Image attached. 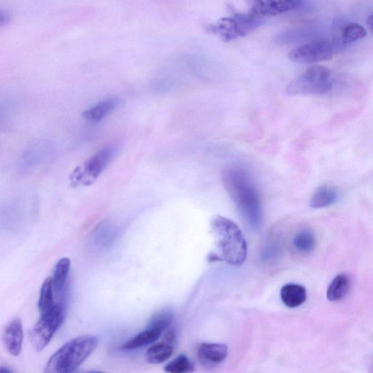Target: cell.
<instances>
[{
    "label": "cell",
    "mask_w": 373,
    "mask_h": 373,
    "mask_svg": "<svg viewBox=\"0 0 373 373\" xmlns=\"http://www.w3.org/2000/svg\"><path fill=\"white\" fill-rule=\"evenodd\" d=\"M304 4V0H247L249 13L262 19L296 10Z\"/></svg>",
    "instance_id": "30bf717a"
},
{
    "label": "cell",
    "mask_w": 373,
    "mask_h": 373,
    "mask_svg": "<svg viewBox=\"0 0 373 373\" xmlns=\"http://www.w3.org/2000/svg\"><path fill=\"white\" fill-rule=\"evenodd\" d=\"M71 262L69 258H62L56 265L53 276L52 277L53 289L55 295L60 296L64 299L67 291V279L70 271Z\"/></svg>",
    "instance_id": "2e32d148"
},
{
    "label": "cell",
    "mask_w": 373,
    "mask_h": 373,
    "mask_svg": "<svg viewBox=\"0 0 373 373\" xmlns=\"http://www.w3.org/2000/svg\"><path fill=\"white\" fill-rule=\"evenodd\" d=\"M368 28L369 30L371 31L372 34L373 35V13L371 14L367 20Z\"/></svg>",
    "instance_id": "d4e9b609"
},
{
    "label": "cell",
    "mask_w": 373,
    "mask_h": 373,
    "mask_svg": "<svg viewBox=\"0 0 373 373\" xmlns=\"http://www.w3.org/2000/svg\"><path fill=\"white\" fill-rule=\"evenodd\" d=\"M351 281L349 276L342 274L336 276L331 282L327 291L330 301L338 302L343 300L350 289Z\"/></svg>",
    "instance_id": "ac0fdd59"
},
{
    "label": "cell",
    "mask_w": 373,
    "mask_h": 373,
    "mask_svg": "<svg viewBox=\"0 0 373 373\" xmlns=\"http://www.w3.org/2000/svg\"><path fill=\"white\" fill-rule=\"evenodd\" d=\"M335 51V46L331 41L316 40L292 49L289 59L296 63L316 64L333 59Z\"/></svg>",
    "instance_id": "ba28073f"
},
{
    "label": "cell",
    "mask_w": 373,
    "mask_h": 373,
    "mask_svg": "<svg viewBox=\"0 0 373 373\" xmlns=\"http://www.w3.org/2000/svg\"><path fill=\"white\" fill-rule=\"evenodd\" d=\"M118 97L106 99L83 113V118L91 123H98L113 113L120 106Z\"/></svg>",
    "instance_id": "4fadbf2b"
},
{
    "label": "cell",
    "mask_w": 373,
    "mask_h": 373,
    "mask_svg": "<svg viewBox=\"0 0 373 373\" xmlns=\"http://www.w3.org/2000/svg\"><path fill=\"white\" fill-rule=\"evenodd\" d=\"M338 198V191L334 186L328 184L322 185L313 193L310 200V206L316 209L328 207L334 204Z\"/></svg>",
    "instance_id": "e0dca14e"
},
{
    "label": "cell",
    "mask_w": 373,
    "mask_h": 373,
    "mask_svg": "<svg viewBox=\"0 0 373 373\" xmlns=\"http://www.w3.org/2000/svg\"><path fill=\"white\" fill-rule=\"evenodd\" d=\"M333 87L332 72L325 66L314 65L293 79L286 91L291 96L323 95Z\"/></svg>",
    "instance_id": "5b68a950"
},
{
    "label": "cell",
    "mask_w": 373,
    "mask_h": 373,
    "mask_svg": "<svg viewBox=\"0 0 373 373\" xmlns=\"http://www.w3.org/2000/svg\"><path fill=\"white\" fill-rule=\"evenodd\" d=\"M55 291L53 289L52 277H48L44 281L38 301V308L40 316L47 314L57 304L55 300Z\"/></svg>",
    "instance_id": "ffe728a7"
},
{
    "label": "cell",
    "mask_w": 373,
    "mask_h": 373,
    "mask_svg": "<svg viewBox=\"0 0 373 373\" xmlns=\"http://www.w3.org/2000/svg\"><path fill=\"white\" fill-rule=\"evenodd\" d=\"M263 23V19L250 13L235 14L221 19L214 26V31L224 40L230 41L246 36Z\"/></svg>",
    "instance_id": "52a82bcc"
},
{
    "label": "cell",
    "mask_w": 373,
    "mask_h": 373,
    "mask_svg": "<svg viewBox=\"0 0 373 373\" xmlns=\"http://www.w3.org/2000/svg\"><path fill=\"white\" fill-rule=\"evenodd\" d=\"M173 318L174 313L171 309H162L152 315L147 328H156L164 332L171 325Z\"/></svg>",
    "instance_id": "7402d4cb"
},
{
    "label": "cell",
    "mask_w": 373,
    "mask_h": 373,
    "mask_svg": "<svg viewBox=\"0 0 373 373\" xmlns=\"http://www.w3.org/2000/svg\"><path fill=\"white\" fill-rule=\"evenodd\" d=\"M98 344V338L91 335L79 336L69 340L51 356L45 372L66 373L75 371L95 351Z\"/></svg>",
    "instance_id": "7a4b0ae2"
},
{
    "label": "cell",
    "mask_w": 373,
    "mask_h": 373,
    "mask_svg": "<svg viewBox=\"0 0 373 373\" xmlns=\"http://www.w3.org/2000/svg\"><path fill=\"white\" fill-rule=\"evenodd\" d=\"M56 152L55 144L38 140L26 148L18 160V168L22 172H30L50 161Z\"/></svg>",
    "instance_id": "9c48e42d"
},
{
    "label": "cell",
    "mask_w": 373,
    "mask_h": 373,
    "mask_svg": "<svg viewBox=\"0 0 373 373\" xmlns=\"http://www.w3.org/2000/svg\"><path fill=\"white\" fill-rule=\"evenodd\" d=\"M367 30L363 26L357 23L346 25L342 32V43L350 45L367 36Z\"/></svg>",
    "instance_id": "603a6c76"
},
{
    "label": "cell",
    "mask_w": 373,
    "mask_h": 373,
    "mask_svg": "<svg viewBox=\"0 0 373 373\" xmlns=\"http://www.w3.org/2000/svg\"><path fill=\"white\" fill-rule=\"evenodd\" d=\"M228 356L226 345L204 343L199 345L198 357L201 363L206 367H214L223 362Z\"/></svg>",
    "instance_id": "7c38bea8"
},
{
    "label": "cell",
    "mask_w": 373,
    "mask_h": 373,
    "mask_svg": "<svg viewBox=\"0 0 373 373\" xmlns=\"http://www.w3.org/2000/svg\"><path fill=\"white\" fill-rule=\"evenodd\" d=\"M118 150L116 145L106 146L90 157L84 165L75 168L69 176L72 188L93 184L113 162Z\"/></svg>",
    "instance_id": "277c9868"
},
{
    "label": "cell",
    "mask_w": 373,
    "mask_h": 373,
    "mask_svg": "<svg viewBox=\"0 0 373 373\" xmlns=\"http://www.w3.org/2000/svg\"><path fill=\"white\" fill-rule=\"evenodd\" d=\"M65 321V305L58 303L52 311L40 316V321L30 332L34 348L40 352L52 340Z\"/></svg>",
    "instance_id": "8992f818"
},
{
    "label": "cell",
    "mask_w": 373,
    "mask_h": 373,
    "mask_svg": "<svg viewBox=\"0 0 373 373\" xmlns=\"http://www.w3.org/2000/svg\"><path fill=\"white\" fill-rule=\"evenodd\" d=\"M175 345V334L168 330L163 340L151 346L146 353V360L150 364H157L167 361L173 355Z\"/></svg>",
    "instance_id": "8fae6325"
},
{
    "label": "cell",
    "mask_w": 373,
    "mask_h": 373,
    "mask_svg": "<svg viewBox=\"0 0 373 373\" xmlns=\"http://www.w3.org/2000/svg\"><path fill=\"white\" fill-rule=\"evenodd\" d=\"M165 371L170 373L192 372L194 366L188 357L180 355L166 365Z\"/></svg>",
    "instance_id": "cb8c5ba5"
},
{
    "label": "cell",
    "mask_w": 373,
    "mask_h": 373,
    "mask_svg": "<svg viewBox=\"0 0 373 373\" xmlns=\"http://www.w3.org/2000/svg\"><path fill=\"white\" fill-rule=\"evenodd\" d=\"M223 181L245 221L253 230L260 229L262 223V203L250 174L241 167H230L223 172Z\"/></svg>",
    "instance_id": "6da1fadb"
},
{
    "label": "cell",
    "mask_w": 373,
    "mask_h": 373,
    "mask_svg": "<svg viewBox=\"0 0 373 373\" xmlns=\"http://www.w3.org/2000/svg\"><path fill=\"white\" fill-rule=\"evenodd\" d=\"M23 328L21 319L15 318L7 325L4 333V342L7 351L13 356H18L22 350Z\"/></svg>",
    "instance_id": "5bb4252c"
},
{
    "label": "cell",
    "mask_w": 373,
    "mask_h": 373,
    "mask_svg": "<svg viewBox=\"0 0 373 373\" xmlns=\"http://www.w3.org/2000/svg\"><path fill=\"white\" fill-rule=\"evenodd\" d=\"M162 333L163 331L161 330L146 327L144 331L124 343L122 349L125 350H134L144 347V346L152 344L157 340L158 338L161 337Z\"/></svg>",
    "instance_id": "d6986e66"
},
{
    "label": "cell",
    "mask_w": 373,
    "mask_h": 373,
    "mask_svg": "<svg viewBox=\"0 0 373 373\" xmlns=\"http://www.w3.org/2000/svg\"><path fill=\"white\" fill-rule=\"evenodd\" d=\"M211 226L224 260L232 265H243L247 258V245L238 226L221 216L213 218Z\"/></svg>",
    "instance_id": "3957f363"
},
{
    "label": "cell",
    "mask_w": 373,
    "mask_h": 373,
    "mask_svg": "<svg viewBox=\"0 0 373 373\" xmlns=\"http://www.w3.org/2000/svg\"><path fill=\"white\" fill-rule=\"evenodd\" d=\"M293 246L301 254L312 252L316 245V236L309 230H302L297 233L293 238Z\"/></svg>",
    "instance_id": "44dd1931"
},
{
    "label": "cell",
    "mask_w": 373,
    "mask_h": 373,
    "mask_svg": "<svg viewBox=\"0 0 373 373\" xmlns=\"http://www.w3.org/2000/svg\"><path fill=\"white\" fill-rule=\"evenodd\" d=\"M281 299L284 304L291 308L302 306L307 299L306 288L298 284H287L281 289Z\"/></svg>",
    "instance_id": "9a60e30c"
}]
</instances>
